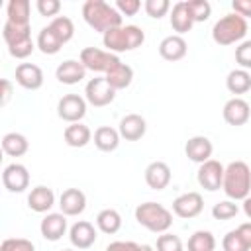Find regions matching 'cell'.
Listing matches in <instances>:
<instances>
[{
  "label": "cell",
  "mask_w": 251,
  "mask_h": 251,
  "mask_svg": "<svg viewBox=\"0 0 251 251\" xmlns=\"http://www.w3.org/2000/svg\"><path fill=\"white\" fill-rule=\"evenodd\" d=\"M63 137H65V143H67L69 147H76V149H78V147L88 145V141L92 139V131H90L88 126L76 122V124H69V126L65 127Z\"/></svg>",
  "instance_id": "obj_24"
},
{
  "label": "cell",
  "mask_w": 251,
  "mask_h": 251,
  "mask_svg": "<svg viewBox=\"0 0 251 251\" xmlns=\"http://www.w3.org/2000/svg\"><path fill=\"white\" fill-rule=\"evenodd\" d=\"M116 10L122 16H135L141 10V2L139 0H118L116 2Z\"/></svg>",
  "instance_id": "obj_43"
},
{
  "label": "cell",
  "mask_w": 251,
  "mask_h": 251,
  "mask_svg": "<svg viewBox=\"0 0 251 251\" xmlns=\"http://www.w3.org/2000/svg\"><path fill=\"white\" fill-rule=\"evenodd\" d=\"M157 251H184V249H182V241L178 235L165 231L157 237Z\"/></svg>",
  "instance_id": "obj_37"
},
{
  "label": "cell",
  "mask_w": 251,
  "mask_h": 251,
  "mask_svg": "<svg viewBox=\"0 0 251 251\" xmlns=\"http://www.w3.org/2000/svg\"><path fill=\"white\" fill-rule=\"evenodd\" d=\"M35 8H37V12L41 14V16H55L57 18V14H59V10H61V2L59 0H37L35 2Z\"/></svg>",
  "instance_id": "obj_42"
},
{
  "label": "cell",
  "mask_w": 251,
  "mask_h": 251,
  "mask_svg": "<svg viewBox=\"0 0 251 251\" xmlns=\"http://www.w3.org/2000/svg\"><path fill=\"white\" fill-rule=\"evenodd\" d=\"M2 37H4L6 45L12 47V45H18V43H22V41L31 39V29H29V25L12 24V22L6 20L4 27H2Z\"/></svg>",
  "instance_id": "obj_31"
},
{
  "label": "cell",
  "mask_w": 251,
  "mask_h": 251,
  "mask_svg": "<svg viewBox=\"0 0 251 251\" xmlns=\"http://www.w3.org/2000/svg\"><path fill=\"white\" fill-rule=\"evenodd\" d=\"M188 51V45L182 35H167L159 43V55L165 61H180Z\"/></svg>",
  "instance_id": "obj_21"
},
{
  "label": "cell",
  "mask_w": 251,
  "mask_h": 251,
  "mask_svg": "<svg viewBox=\"0 0 251 251\" xmlns=\"http://www.w3.org/2000/svg\"><path fill=\"white\" fill-rule=\"evenodd\" d=\"M86 75V69L80 61H75V59H67L63 61L57 69H55V78L61 82V84H76L84 78Z\"/></svg>",
  "instance_id": "obj_20"
},
{
  "label": "cell",
  "mask_w": 251,
  "mask_h": 251,
  "mask_svg": "<svg viewBox=\"0 0 251 251\" xmlns=\"http://www.w3.org/2000/svg\"><path fill=\"white\" fill-rule=\"evenodd\" d=\"M39 231L47 241H59L67 231V216L57 212L47 214L39 224Z\"/></svg>",
  "instance_id": "obj_19"
},
{
  "label": "cell",
  "mask_w": 251,
  "mask_h": 251,
  "mask_svg": "<svg viewBox=\"0 0 251 251\" xmlns=\"http://www.w3.org/2000/svg\"><path fill=\"white\" fill-rule=\"evenodd\" d=\"M104 76H106L108 84H110L114 90H124V88H127V86L131 84V80H133V69H131L129 65H126V63H120L118 67H114V69H112L110 73H106Z\"/></svg>",
  "instance_id": "obj_28"
},
{
  "label": "cell",
  "mask_w": 251,
  "mask_h": 251,
  "mask_svg": "<svg viewBox=\"0 0 251 251\" xmlns=\"http://www.w3.org/2000/svg\"><path fill=\"white\" fill-rule=\"evenodd\" d=\"M16 82L25 90H37L43 86V71L33 63H20L16 67Z\"/></svg>",
  "instance_id": "obj_14"
},
{
  "label": "cell",
  "mask_w": 251,
  "mask_h": 251,
  "mask_svg": "<svg viewBox=\"0 0 251 251\" xmlns=\"http://www.w3.org/2000/svg\"><path fill=\"white\" fill-rule=\"evenodd\" d=\"M29 149V141L25 135L18 133V131H10V133H4L2 137V151L10 157H22L25 155Z\"/></svg>",
  "instance_id": "obj_26"
},
{
  "label": "cell",
  "mask_w": 251,
  "mask_h": 251,
  "mask_svg": "<svg viewBox=\"0 0 251 251\" xmlns=\"http://www.w3.org/2000/svg\"><path fill=\"white\" fill-rule=\"evenodd\" d=\"M194 25V20L186 8V2H176L173 8H171V27L176 31V35H182L186 31H190Z\"/></svg>",
  "instance_id": "obj_23"
},
{
  "label": "cell",
  "mask_w": 251,
  "mask_h": 251,
  "mask_svg": "<svg viewBox=\"0 0 251 251\" xmlns=\"http://www.w3.org/2000/svg\"><path fill=\"white\" fill-rule=\"evenodd\" d=\"M0 251H35V245L25 237H8L2 241Z\"/></svg>",
  "instance_id": "obj_38"
},
{
  "label": "cell",
  "mask_w": 251,
  "mask_h": 251,
  "mask_svg": "<svg viewBox=\"0 0 251 251\" xmlns=\"http://www.w3.org/2000/svg\"><path fill=\"white\" fill-rule=\"evenodd\" d=\"M139 251H155V249H153L151 245H141V249H139Z\"/></svg>",
  "instance_id": "obj_49"
},
{
  "label": "cell",
  "mask_w": 251,
  "mask_h": 251,
  "mask_svg": "<svg viewBox=\"0 0 251 251\" xmlns=\"http://www.w3.org/2000/svg\"><path fill=\"white\" fill-rule=\"evenodd\" d=\"M135 220L153 233H165L173 226V212L159 202H143L135 208Z\"/></svg>",
  "instance_id": "obj_4"
},
{
  "label": "cell",
  "mask_w": 251,
  "mask_h": 251,
  "mask_svg": "<svg viewBox=\"0 0 251 251\" xmlns=\"http://www.w3.org/2000/svg\"><path fill=\"white\" fill-rule=\"evenodd\" d=\"M82 18L94 31H100L102 35L122 25V14L116 10V6H110L104 0H86L82 4Z\"/></svg>",
  "instance_id": "obj_1"
},
{
  "label": "cell",
  "mask_w": 251,
  "mask_h": 251,
  "mask_svg": "<svg viewBox=\"0 0 251 251\" xmlns=\"http://www.w3.org/2000/svg\"><path fill=\"white\" fill-rule=\"evenodd\" d=\"M120 131L110 127V126H100L96 131H94V145L104 151V153H110V151H116L118 145H120Z\"/></svg>",
  "instance_id": "obj_25"
},
{
  "label": "cell",
  "mask_w": 251,
  "mask_h": 251,
  "mask_svg": "<svg viewBox=\"0 0 251 251\" xmlns=\"http://www.w3.org/2000/svg\"><path fill=\"white\" fill-rule=\"evenodd\" d=\"M84 98L94 108H102V106H108V104L114 102L116 90L108 84L106 76H94L84 86Z\"/></svg>",
  "instance_id": "obj_7"
},
{
  "label": "cell",
  "mask_w": 251,
  "mask_h": 251,
  "mask_svg": "<svg viewBox=\"0 0 251 251\" xmlns=\"http://www.w3.org/2000/svg\"><path fill=\"white\" fill-rule=\"evenodd\" d=\"M143 8H145L147 16L159 20V18H163L171 10V2L169 0H145L143 2Z\"/></svg>",
  "instance_id": "obj_39"
},
{
  "label": "cell",
  "mask_w": 251,
  "mask_h": 251,
  "mask_svg": "<svg viewBox=\"0 0 251 251\" xmlns=\"http://www.w3.org/2000/svg\"><path fill=\"white\" fill-rule=\"evenodd\" d=\"M96 226H98V229H100L102 233L112 235V233L120 231V227H122V216H120V212L114 210V208H104V210H100L98 216H96Z\"/></svg>",
  "instance_id": "obj_30"
},
{
  "label": "cell",
  "mask_w": 251,
  "mask_h": 251,
  "mask_svg": "<svg viewBox=\"0 0 251 251\" xmlns=\"http://www.w3.org/2000/svg\"><path fill=\"white\" fill-rule=\"evenodd\" d=\"M59 208L65 216H78L86 208V196L80 188H67L59 196Z\"/></svg>",
  "instance_id": "obj_16"
},
{
  "label": "cell",
  "mask_w": 251,
  "mask_h": 251,
  "mask_svg": "<svg viewBox=\"0 0 251 251\" xmlns=\"http://www.w3.org/2000/svg\"><path fill=\"white\" fill-rule=\"evenodd\" d=\"M237 212H239V206L233 200H222L212 208V216L216 220H231L233 216H237Z\"/></svg>",
  "instance_id": "obj_36"
},
{
  "label": "cell",
  "mask_w": 251,
  "mask_h": 251,
  "mask_svg": "<svg viewBox=\"0 0 251 251\" xmlns=\"http://www.w3.org/2000/svg\"><path fill=\"white\" fill-rule=\"evenodd\" d=\"M214 247H216V237L212 235V231L198 229L188 239V251H214Z\"/></svg>",
  "instance_id": "obj_33"
},
{
  "label": "cell",
  "mask_w": 251,
  "mask_h": 251,
  "mask_svg": "<svg viewBox=\"0 0 251 251\" xmlns=\"http://www.w3.org/2000/svg\"><path fill=\"white\" fill-rule=\"evenodd\" d=\"M222 247H224V251H249V247H247V245L243 243V239L239 237L237 229H231V231H227V233L224 235Z\"/></svg>",
  "instance_id": "obj_41"
},
{
  "label": "cell",
  "mask_w": 251,
  "mask_h": 251,
  "mask_svg": "<svg viewBox=\"0 0 251 251\" xmlns=\"http://www.w3.org/2000/svg\"><path fill=\"white\" fill-rule=\"evenodd\" d=\"M231 8H233V14L241 16V18H249L251 16V0H233Z\"/></svg>",
  "instance_id": "obj_45"
},
{
  "label": "cell",
  "mask_w": 251,
  "mask_h": 251,
  "mask_svg": "<svg viewBox=\"0 0 251 251\" xmlns=\"http://www.w3.org/2000/svg\"><path fill=\"white\" fill-rule=\"evenodd\" d=\"M10 98H12V82H10L8 78H2V98H0V106H6Z\"/></svg>",
  "instance_id": "obj_47"
},
{
  "label": "cell",
  "mask_w": 251,
  "mask_h": 251,
  "mask_svg": "<svg viewBox=\"0 0 251 251\" xmlns=\"http://www.w3.org/2000/svg\"><path fill=\"white\" fill-rule=\"evenodd\" d=\"M141 245L135 243V241H112L106 251H139Z\"/></svg>",
  "instance_id": "obj_44"
},
{
  "label": "cell",
  "mask_w": 251,
  "mask_h": 251,
  "mask_svg": "<svg viewBox=\"0 0 251 251\" xmlns=\"http://www.w3.org/2000/svg\"><path fill=\"white\" fill-rule=\"evenodd\" d=\"M212 151H214V145H212V141H210L206 135H194V137H190V139L186 141V145H184L186 157H188L190 161L198 163V165L210 161Z\"/></svg>",
  "instance_id": "obj_15"
},
{
  "label": "cell",
  "mask_w": 251,
  "mask_h": 251,
  "mask_svg": "<svg viewBox=\"0 0 251 251\" xmlns=\"http://www.w3.org/2000/svg\"><path fill=\"white\" fill-rule=\"evenodd\" d=\"M2 184L8 192H24L29 186V173L22 163H10L2 171Z\"/></svg>",
  "instance_id": "obj_10"
},
{
  "label": "cell",
  "mask_w": 251,
  "mask_h": 251,
  "mask_svg": "<svg viewBox=\"0 0 251 251\" xmlns=\"http://www.w3.org/2000/svg\"><path fill=\"white\" fill-rule=\"evenodd\" d=\"M120 135L126 139V141H137L145 135L147 131V122L143 116L139 114H127L120 120V127H118Z\"/></svg>",
  "instance_id": "obj_17"
},
{
  "label": "cell",
  "mask_w": 251,
  "mask_h": 251,
  "mask_svg": "<svg viewBox=\"0 0 251 251\" xmlns=\"http://www.w3.org/2000/svg\"><path fill=\"white\" fill-rule=\"evenodd\" d=\"M222 190L229 200H245L251 194V169L245 161H231L224 171Z\"/></svg>",
  "instance_id": "obj_2"
},
{
  "label": "cell",
  "mask_w": 251,
  "mask_h": 251,
  "mask_svg": "<svg viewBox=\"0 0 251 251\" xmlns=\"http://www.w3.org/2000/svg\"><path fill=\"white\" fill-rule=\"evenodd\" d=\"M57 116L67 124H76L86 116V98L78 94H65L57 102Z\"/></svg>",
  "instance_id": "obj_8"
},
{
  "label": "cell",
  "mask_w": 251,
  "mask_h": 251,
  "mask_svg": "<svg viewBox=\"0 0 251 251\" xmlns=\"http://www.w3.org/2000/svg\"><path fill=\"white\" fill-rule=\"evenodd\" d=\"M245 33H247L245 18H241L233 12L220 18L212 27V39L218 45H233V43L241 41L245 37Z\"/></svg>",
  "instance_id": "obj_5"
},
{
  "label": "cell",
  "mask_w": 251,
  "mask_h": 251,
  "mask_svg": "<svg viewBox=\"0 0 251 251\" xmlns=\"http://www.w3.org/2000/svg\"><path fill=\"white\" fill-rule=\"evenodd\" d=\"M8 22L29 25V0H10L6 6Z\"/></svg>",
  "instance_id": "obj_32"
},
{
  "label": "cell",
  "mask_w": 251,
  "mask_h": 251,
  "mask_svg": "<svg viewBox=\"0 0 251 251\" xmlns=\"http://www.w3.org/2000/svg\"><path fill=\"white\" fill-rule=\"evenodd\" d=\"M202 208H204V200L200 192H184L173 200V212L184 220L196 218L202 212Z\"/></svg>",
  "instance_id": "obj_11"
},
{
  "label": "cell",
  "mask_w": 251,
  "mask_h": 251,
  "mask_svg": "<svg viewBox=\"0 0 251 251\" xmlns=\"http://www.w3.org/2000/svg\"><path fill=\"white\" fill-rule=\"evenodd\" d=\"M35 45L39 47V51H41L43 55H55V53L61 51V47H63L65 43L59 39V35H57L49 25H45V27H41V31L37 33Z\"/></svg>",
  "instance_id": "obj_29"
},
{
  "label": "cell",
  "mask_w": 251,
  "mask_h": 251,
  "mask_svg": "<svg viewBox=\"0 0 251 251\" xmlns=\"http://www.w3.org/2000/svg\"><path fill=\"white\" fill-rule=\"evenodd\" d=\"M224 171L226 167L216 161V159H210L206 163H202L198 167V173H196V178H198V184L208 190V192H216L222 188V182H224Z\"/></svg>",
  "instance_id": "obj_9"
},
{
  "label": "cell",
  "mask_w": 251,
  "mask_h": 251,
  "mask_svg": "<svg viewBox=\"0 0 251 251\" xmlns=\"http://www.w3.org/2000/svg\"><path fill=\"white\" fill-rule=\"evenodd\" d=\"M63 251H75V249H63Z\"/></svg>",
  "instance_id": "obj_50"
},
{
  "label": "cell",
  "mask_w": 251,
  "mask_h": 251,
  "mask_svg": "<svg viewBox=\"0 0 251 251\" xmlns=\"http://www.w3.org/2000/svg\"><path fill=\"white\" fill-rule=\"evenodd\" d=\"M222 116L224 120L229 124V126H243L249 122L251 118V106L247 100L239 98V96H233L229 98L226 104H224V110H222Z\"/></svg>",
  "instance_id": "obj_12"
},
{
  "label": "cell",
  "mask_w": 251,
  "mask_h": 251,
  "mask_svg": "<svg viewBox=\"0 0 251 251\" xmlns=\"http://www.w3.org/2000/svg\"><path fill=\"white\" fill-rule=\"evenodd\" d=\"M27 206L29 210L37 212V214H45L55 206V192L47 186H35L31 188V192L27 194Z\"/></svg>",
  "instance_id": "obj_22"
},
{
  "label": "cell",
  "mask_w": 251,
  "mask_h": 251,
  "mask_svg": "<svg viewBox=\"0 0 251 251\" xmlns=\"http://www.w3.org/2000/svg\"><path fill=\"white\" fill-rule=\"evenodd\" d=\"M243 212H245V216L251 220V194L243 200Z\"/></svg>",
  "instance_id": "obj_48"
},
{
  "label": "cell",
  "mask_w": 251,
  "mask_h": 251,
  "mask_svg": "<svg viewBox=\"0 0 251 251\" xmlns=\"http://www.w3.org/2000/svg\"><path fill=\"white\" fill-rule=\"evenodd\" d=\"M184 2H186V8H188V12H190L194 24H196V22H206V20L210 18L212 6H210L208 0H184Z\"/></svg>",
  "instance_id": "obj_35"
},
{
  "label": "cell",
  "mask_w": 251,
  "mask_h": 251,
  "mask_svg": "<svg viewBox=\"0 0 251 251\" xmlns=\"http://www.w3.org/2000/svg\"><path fill=\"white\" fill-rule=\"evenodd\" d=\"M145 182L153 190H163L171 182V167L165 161H153L145 169Z\"/></svg>",
  "instance_id": "obj_18"
},
{
  "label": "cell",
  "mask_w": 251,
  "mask_h": 251,
  "mask_svg": "<svg viewBox=\"0 0 251 251\" xmlns=\"http://www.w3.org/2000/svg\"><path fill=\"white\" fill-rule=\"evenodd\" d=\"M49 27L59 35V39H61L63 43L71 41L73 35H75V24H73V20L67 18V16H57V18H53V20L49 22Z\"/></svg>",
  "instance_id": "obj_34"
},
{
  "label": "cell",
  "mask_w": 251,
  "mask_h": 251,
  "mask_svg": "<svg viewBox=\"0 0 251 251\" xmlns=\"http://www.w3.org/2000/svg\"><path fill=\"white\" fill-rule=\"evenodd\" d=\"M104 47L110 53H122V51H133L143 45L145 33L139 25H120L102 35Z\"/></svg>",
  "instance_id": "obj_3"
},
{
  "label": "cell",
  "mask_w": 251,
  "mask_h": 251,
  "mask_svg": "<svg viewBox=\"0 0 251 251\" xmlns=\"http://www.w3.org/2000/svg\"><path fill=\"white\" fill-rule=\"evenodd\" d=\"M78 61L84 65L86 71H92V73H110L114 67H118L122 61L116 53H110V51H104V49H98V47H84L80 51V57Z\"/></svg>",
  "instance_id": "obj_6"
},
{
  "label": "cell",
  "mask_w": 251,
  "mask_h": 251,
  "mask_svg": "<svg viewBox=\"0 0 251 251\" xmlns=\"http://www.w3.org/2000/svg\"><path fill=\"white\" fill-rule=\"evenodd\" d=\"M235 63L239 65V69H251V39H245L235 47Z\"/></svg>",
  "instance_id": "obj_40"
},
{
  "label": "cell",
  "mask_w": 251,
  "mask_h": 251,
  "mask_svg": "<svg viewBox=\"0 0 251 251\" xmlns=\"http://www.w3.org/2000/svg\"><path fill=\"white\" fill-rule=\"evenodd\" d=\"M237 233H239V237L243 239V243L249 247V251H251V222H243V224H239L237 227Z\"/></svg>",
  "instance_id": "obj_46"
},
{
  "label": "cell",
  "mask_w": 251,
  "mask_h": 251,
  "mask_svg": "<svg viewBox=\"0 0 251 251\" xmlns=\"http://www.w3.org/2000/svg\"><path fill=\"white\" fill-rule=\"evenodd\" d=\"M226 88L231 94H245L251 90V75L245 69H233L226 76Z\"/></svg>",
  "instance_id": "obj_27"
},
{
  "label": "cell",
  "mask_w": 251,
  "mask_h": 251,
  "mask_svg": "<svg viewBox=\"0 0 251 251\" xmlns=\"http://www.w3.org/2000/svg\"><path fill=\"white\" fill-rule=\"evenodd\" d=\"M69 239H71L73 247H76V249H88V247H92L94 241H96V229H94V226H92L90 222L78 220V222H75V224L71 226V229H69Z\"/></svg>",
  "instance_id": "obj_13"
}]
</instances>
